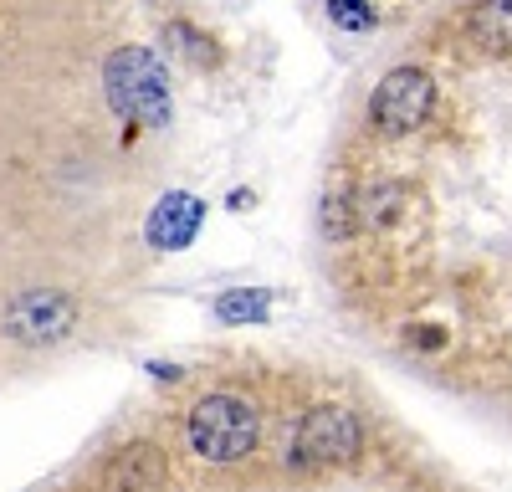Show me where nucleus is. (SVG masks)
<instances>
[{
    "mask_svg": "<svg viewBox=\"0 0 512 492\" xmlns=\"http://www.w3.org/2000/svg\"><path fill=\"white\" fill-rule=\"evenodd\" d=\"M415 344H425V349H436V344H446V334H436V328H420V334H415Z\"/></svg>",
    "mask_w": 512,
    "mask_h": 492,
    "instance_id": "nucleus-14",
    "label": "nucleus"
},
{
    "mask_svg": "<svg viewBox=\"0 0 512 492\" xmlns=\"http://www.w3.org/2000/svg\"><path fill=\"white\" fill-rule=\"evenodd\" d=\"M431 108H436V77L425 67H395L379 77L369 98V123L384 139H405L431 118Z\"/></svg>",
    "mask_w": 512,
    "mask_h": 492,
    "instance_id": "nucleus-4",
    "label": "nucleus"
},
{
    "mask_svg": "<svg viewBox=\"0 0 512 492\" xmlns=\"http://www.w3.org/2000/svg\"><path fill=\"white\" fill-rule=\"evenodd\" d=\"M364 451V426L349 405H318L292 431V467L297 472H328L349 467Z\"/></svg>",
    "mask_w": 512,
    "mask_h": 492,
    "instance_id": "nucleus-3",
    "label": "nucleus"
},
{
    "mask_svg": "<svg viewBox=\"0 0 512 492\" xmlns=\"http://www.w3.org/2000/svg\"><path fill=\"white\" fill-rule=\"evenodd\" d=\"M200 226H205V205H200V195L169 190V195L154 205V211H149L144 236H149V246H159V252H185V246L200 236Z\"/></svg>",
    "mask_w": 512,
    "mask_h": 492,
    "instance_id": "nucleus-6",
    "label": "nucleus"
},
{
    "mask_svg": "<svg viewBox=\"0 0 512 492\" xmlns=\"http://www.w3.org/2000/svg\"><path fill=\"white\" fill-rule=\"evenodd\" d=\"M272 313V293L267 287H231L216 298V318L221 323H262Z\"/></svg>",
    "mask_w": 512,
    "mask_h": 492,
    "instance_id": "nucleus-9",
    "label": "nucleus"
},
{
    "mask_svg": "<svg viewBox=\"0 0 512 492\" xmlns=\"http://www.w3.org/2000/svg\"><path fill=\"white\" fill-rule=\"evenodd\" d=\"M328 16H333V26H344V31H374V6L369 0H328Z\"/></svg>",
    "mask_w": 512,
    "mask_h": 492,
    "instance_id": "nucleus-13",
    "label": "nucleus"
},
{
    "mask_svg": "<svg viewBox=\"0 0 512 492\" xmlns=\"http://www.w3.org/2000/svg\"><path fill=\"white\" fill-rule=\"evenodd\" d=\"M256 436H262V410H256V400L236 395V390H210L205 400H195V410L185 416V441L195 457L205 462H241L251 457Z\"/></svg>",
    "mask_w": 512,
    "mask_h": 492,
    "instance_id": "nucleus-1",
    "label": "nucleus"
},
{
    "mask_svg": "<svg viewBox=\"0 0 512 492\" xmlns=\"http://www.w3.org/2000/svg\"><path fill=\"white\" fill-rule=\"evenodd\" d=\"M72 323H77V303L67 293H52V287L21 293L6 308V334L21 344H52V339L72 334Z\"/></svg>",
    "mask_w": 512,
    "mask_h": 492,
    "instance_id": "nucleus-5",
    "label": "nucleus"
},
{
    "mask_svg": "<svg viewBox=\"0 0 512 492\" xmlns=\"http://www.w3.org/2000/svg\"><path fill=\"white\" fill-rule=\"evenodd\" d=\"M395 216H400V190H395V185H379V190H369V195L359 200V221L374 226V231L395 226Z\"/></svg>",
    "mask_w": 512,
    "mask_h": 492,
    "instance_id": "nucleus-11",
    "label": "nucleus"
},
{
    "mask_svg": "<svg viewBox=\"0 0 512 492\" xmlns=\"http://www.w3.org/2000/svg\"><path fill=\"white\" fill-rule=\"evenodd\" d=\"M466 36H472L477 52L507 57L512 52V0H477L466 11Z\"/></svg>",
    "mask_w": 512,
    "mask_h": 492,
    "instance_id": "nucleus-8",
    "label": "nucleus"
},
{
    "mask_svg": "<svg viewBox=\"0 0 512 492\" xmlns=\"http://www.w3.org/2000/svg\"><path fill=\"white\" fill-rule=\"evenodd\" d=\"M103 88L113 113L134 123H164L169 118V72L149 47H123L103 67Z\"/></svg>",
    "mask_w": 512,
    "mask_h": 492,
    "instance_id": "nucleus-2",
    "label": "nucleus"
},
{
    "mask_svg": "<svg viewBox=\"0 0 512 492\" xmlns=\"http://www.w3.org/2000/svg\"><path fill=\"white\" fill-rule=\"evenodd\" d=\"M164 41H169V47H175L185 62H195V67H216V62H221L216 41H210L205 31H195V26H185V21H169V26H164Z\"/></svg>",
    "mask_w": 512,
    "mask_h": 492,
    "instance_id": "nucleus-10",
    "label": "nucleus"
},
{
    "mask_svg": "<svg viewBox=\"0 0 512 492\" xmlns=\"http://www.w3.org/2000/svg\"><path fill=\"white\" fill-rule=\"evenodd\" d=\"M323 231H328L333 241L354 236V231H359V200L349 205L344 195H328V200H323Z\"/></svg>",
    "mask_w": 512,
    "mask_h": 492,
    "instance_id": "nucleus-12",
    "label": "nucleus"
},
{
    "mask_svg": "<svg viewBox=\"0 0 512 492\" xmlns=\"http://www.w3.org/2000/svg\"><path fill=\"white\" fill-rule=\"evenodd\" d=\"M164 487V451L154 441H128L103 472V492H159Z\"/></svg>",
    "mask_w": 512,
    "mask_h": 492,
    "instance_id": "nucleus-7",
    "label": "nucleus"
}]
</instances>
